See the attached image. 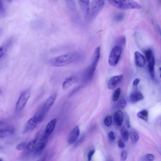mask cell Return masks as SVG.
Segmentation results:
<instances>
[{"label":"cell","instance_id":"obj_1","mask_svg":"<svg viewBox=\"0 0 161 161\" xmlns=\"http://www.w3.org/2000/svg\"><path fill=\"white\" fill-rule=\"evenodd\" d=\"M79 56L77 53H68L51 59L49 61V64L53 66H63L76 61L79 60Z\"/></svg>","mask_w":161,"mask_h":161},{"label":"cell","instance_id":"obj_2","mask_svg":"<svg viewBox=\"0 0 161 161\" xmlns=\"http://www.w3.org/2000/svg\"><path fill=\"white\" fill-rule=\"evenodd\" d=\"M100 48L99 47L97 48L95 50L92 62L84 74L83 80L85 83H89L93 79L94 73L100 60Z\"/></svg>","mask_w":161,"mask_h":161},{"label":"cell","instance_id":"obj_3","mask_svg":"<svg viewBox=\"0 0 161 161\" xmlns=\"http://www.w3.org/2000/svg\"><path fill=\"white\" fill-rule=\"evenodd\" d=\"M115 7L122 10L140 9L142 6L133 0H108Z\"/></svg>","mask_w":161,"mask_h":161},{"label":"cell","instance_id":"obj_4","mask_svg":"<svg viewBox=\"0 0 161 161\" xmlns=\"http://www.w3.org/2000/svg\"><path fill=\"white\" fill-rule=\"evenodd\" d=\"M105 4V0H92L86 17L89 22L92 21L96 17L104 8Z\"/></svg>","mask_w":161,"mask_h":161},{"label":"cell","instance_id":"obj_5","mask_svg":"<svg viewBox=\"0 0 161 161\" xmlns=\"http://www.w3.org/2000/svg\"><path fill=\"white\" fill-rule=\"evenodd\" d=\"M122 52V48L115 46L111 50L108 58V63L111 67L115 66L118 63Z\"/></svg>","mask_w":161,"mask_h":161},{"label":"cell","instance_id":"obj_6","mask_svg":"<svg viewBox=\"0 0 161 161\" xmlns=\"http://www.w3.org/2000/svg\"><path fill=\"white\" fill-rule=\"evenodd\" d=\"M30 91L27 90L23 92L20 96L17 103L15 110L19 112L23 109L26 106L30 97Z\"/></svg>","mask_w":161,"mask_h":161},{"label":"cell","instance_id":"obj_7","mask_svg":"<svg viewBox=\"0 0 161 161\" xmlns=\"http://www.w3.org/2000/svg\"><path fill=\"white\" fill-rule=\"evenodd\" d=\"M39 123L37 118L34 115L29 119L25 124L22 130V134H26L32 131Z\"/></svg>","mask_w":161,"mask_h":161},{"label":"cell","instance_id":"obj_8","mask_svg":"<svg viewBox=\"0 0 161 161\" xmlns=\"http://www.w3.org/2000/svg\"><path fill=\"white\" fill-rule=\"evenodd\" d=\"M56 93H53L47 100L45 103L42 105V109L46 115L54 104L57 97Z\"/></svg>","mask_w":161,"mask_h":161},{"label":"cell","instance_id":"obj_9","mask_svg":"<svg viewBox=\"0 0 161 161\" xmlns=\"http://www.w3.org/2000/svg\"><path fill=\"white\" fill-rule=\"evenodd\" d=\"M48 138L43 135L41 139L37 143L35 148L32 152L34 155H39L42 153L47 144Z\"/></svg>","mask_w":161,"mask_h":161},{"label":"cell","instance_id":"obj_10","mask_svg":"<svg viewBox=\"0 0 161 161\" xmlns=\"http://www.w3.org/2000/svg\"><path fill=\"white\" fill-rule=\"evenodd\" d=\"M80 133V129L78 126L74 128L68 135L67 140L68 143L70 145L75 143L79 137Z\"/></svg>","mask_w":161,"mask_h":161},{"label":"cell","instance_id":"obj_11","mask_svg":"<svg viewBox=\"0 0 161 161\" xmlns=\"http://www.w3.org/2000/svg\"><path fill=\"white\" fill-rule=\"evenodd\" d=\"M123 76L122 75L115 76L111 77L109 80L108 88L109 90L114 89L121 81Z\"/></svg>","mask_w":161,"mask_h":161},{"label":"cell","instance_id":"obj_12","mask_svg":"<svg viewBox=\"0 0 161 161\" xmlns=\"http://www.w3.org/2000/svg\"><path fill=\"white\" fill-rule=\"evenodd\" d=\"M57 122L56 118L51 120L48 124L45 131L43 136L49 138L54 130Z\"/></svg>","mask_w":161,"mask_h":161},{"label":"cell","instance_id":"obj_13","mask_svg":"<svg viewBox=\"0 0 161 161\" xmlns=\"http://www.w3.org/2000/svg\"><path fill=\"white\" fill-rule=\"evenodd\" d=\"M135 61L136 65L139 67H144L146 63V59L139 51H136L134 54Z\"/></svg>","mask_w":161,"mask_h":161},{"label":"cell","instance_id":"obj_14","mask_svg":"<svg viewBox=\"0 0 161 161\" xmlns=\"http://www.w3.org/2000/svg\"><path fill=\"white\" fill-rule=\"evenodd\" d=\"M76 81V78L74 76L70 77L66 79L62 84V89L63 90H66L71 87Z\"/></svg>","mask_w":161,"mask_h":161},{"label":"cell","instance_id":"obj_15","mask_svg":"<svg viewBox=\"0 0 161 161\" xmlns=\"http://www.w3.org/2000/svg\"><path fill=\"white\" fill-rule=\"evenodd\" d=\"M124 114L123 111L118 110L115 113L114 116V121L117 125H121L123 122Z\"/></svg>","mask_w":161,"mask_h":161},{"label":"cell","instance_id":"obj_16","mask_svg":"<svg viewBox=\"0 0 161 161\" xmlns=\"http://www.w3.org/2000/svg\"><path fill=\"white\" fill-rule=\"evenodd\" d=\"M144 96L139 91H135L132 93L130 97V100L132 103H135L142 100Z\"/></svg>","mask_w":161,"mask_h":161},{"label":"cell","instance_id":"obj_17","mask_svg":"<svg viewBox=\"0 0 161 161\" xmlns=\"http://www.w3.org/2000/svg\"><path fill=\"white\" fill-rule=\"evenodd\" d=\"M14 130L12 129H1L0 130V138L4 139L10 137L14 134Z\"/></svg>","mask_w":161,"mask_h":161},{"label":"cell","instance_id":"obj_18","mask_svg":"<svg viewBox=\"0 0 161 161\" xmlns=\"http://www.w3.org/2000/svg\"><path fill=\"white\" fill-rule=\"evenodd\" d=\"M148 65V70L150 76L154 79L155 76L154 66L155 65V61L154 57L149 62Z\"/></svg>","mask_w":161,"mask_h":161},{"label":"cell","instance_id":"obj_19","mask_svg":"<svg viewBox=\"0 0 161 161\" xmlns=\"http://www.w3.org/2000/svg\"><path fill=\"white\" fill-rule=\"evenodd\" d=\"M78 1L86 17L89 8L90 0H78Z\"/></svg>","mask_w":161,"mask_h":161},{"label":"cell","instance_id":"obj_20","mask_svg":"<svg viewBox=\"0 0 161 161\" xmlns=\"http://www.w3.org/2000/svg\"><path fill=\"white\" fill-rule=\"evenodd\" d=\"M66 1L70 11L74 16H76L77 13L75 0H66Z\"/></svg>","mask_w":161,"mask_h":161},{"label":"cell","instance_id":"obj_21","mask_svg":"<svg viewBox=\"0 0 161 161\" xmlns=\"http://www.w3.org/2000/svg\"><path fill=\"white\" fill-rule=\"evenodd\" d=\"M11 40H9L4 45H2L0 47V58L1 59L5 55L7 49L11 43Z\"/></svg>","mask_w":161,"mask_h":161},{"label":"cell","instance_id":"obj_22","mask_svg":"<svg viewBox=\"0 0 161 161\" xmlns=\"http://www.w3.org/2000/svg\"><path fill=\"white\" fill-rule=\"evenodd\" d=\"M37 136L28 144L27 149L28 151L33 152L34 150L37 143Z\"/></svg>","mask_w":161,"mask_h":161},{"label":"cell","instance_id":"obj_23","mask_svg":"<svg viewBox=\"0 0 161 161\" xmlns=\"http://www.w3.org/2000/svg\"><path fill=\"white\" fill-rule=\"evenodd\" d=\"M116 46H118L121 48L124 47L126 44V39L124 36H122L119 37L116 40Z\"/></svg>","mask_w":161,"mask_h":161},{"label":"cell","instance_id":"obj_24","mask_svg":"<svg viewBox=\"0 0 161 161\" xmlns=\"http://www.w3.org/2000/svg\"><path fill=\"white\" fill-rule=\"evenodd\" d=\"M125 15L123 12H119L115 13L113 17V20L116 22L122 21L125 18Z\"/></svg>","mask_w":161,"mask_h":161},{"label":"cell","instance_id":"obj_25","mask_svg":"<svg viewBox=\"0 0 161 161\" xmlns=\"http://www.w3.org/2000/svg\"><path fill=\"white\" fill-rule=\"evenodd\" d=\"M137 116L140 119L147 121L149 116L148 112L146 110H142L138 113Z\"/></svg>","mask_w":161,"mask_h":161},{"label":"cell","instance_id":"obj_26","mask_svg":"<svg viewBox=\"0 0 161 161\" xmlns=\"http://www.w3.org/2000/svg\"><path fill=\"white\" fill-rule=\"evenodd\" d=\"M121 133L124 139L126 141H128L129 138V133L128 130L125 127H123L121 129Z\"/></svg>","mask_w":161,"mask_h":161},{"label":"cell","instance_id":"obj_27","mask_svg":"<svg viewBox=\"0 0 161 161\" xmlns=\"http://www.w3.org/2000/svg\"><path fill=\"white\" fill-rule=\"evenodd\" d=\"M0 17H5L6 15V11L4 7L3 0H0Z\"/></svg>","mask_w":161,"mask_h":161},{"label":"cell","instance_id":"obj_28","mask_svg":"<svg viewBox=\"0 0 161 161\" xmlns=\"http://www.w3.org/2000/svg\"><path fill=\"white\" fill-rule=\"evenodd\" d=\"M130 137L132 142L133 143H136L139 139V136L137 132L135 131H132L130 134Z\"/></svg>","mask_w":161,"mask_h":161},{"label":"cell","instance_id":"obj_29","mask_svg":"<svg viewBox=\"0 0 161 161\" xmlns=\"http://www.w3.org/2000/svg\"><path fill=\"white\" fill-rule=\"evenodd\" d=\"M145 55L147 61L149 62L154 57L153 51L150 49H148L145 51Z\"/></svg>","mask_w":161,"mask_h":161},{"label":"cell","instance_id":"obj_30","mask_svg":"<svg viewBox=\"0 0 161 161\" xmlns=\"http://www.w3.org/2000/svg\"><path fill=\"white\" fill-rule=\"evenodd\" d=\"M121 92V90L120 88L116 89L113 95L112 100L113 101L116 102L119 99Z\"/></svg>","mask_w":161,"mask_h":161},{"label":"cell","instance_id":"obj_31","mask_svg":"<svg viewBox=\"0 0 161 161\" xmlns=\"http://www.w3.org/2000/svg\"><path fill=\"white\" fill-rule=\"evenodd\" d=\"M127 105L126 100L124 99L120 100L117 104V106L119 108L124 109Z\"/></svg>","mask_w":161,"mask_h":161},{"label":"cell","instance_id":"obj_32","mask_svg":"<svg viewBox=\"0 0 161 161\" xmlns=\"http://www.w3.org/2000/svg\"><path fill=\"white\" fill-rule=\"evenodd\" d=\"M28 144L23 142L19 144L16 147V149L18 150H22L27 149Z\"/></svg>","mask_w":161,"mask_h":161},{"label":"cell","instance_id":"obj_33","mask_svg":"<svg viewBox=\"0 0 161 161\" xmlns=\"http://www.w3.org/2000/svg\"><path fill=\"white\" fill-rule=\"evenodd\" d=\"M112 122V117L110 115L107 116L104 120V124L107 126L109 127L111 124Z\"/></svg>","mask_w":161,"mask_h":161},{"label":"cell","instance_id":"obj_34","mask_svg":"<svg viewBox=\"0 0 161 161\" xmlns=\"http://www.w3.org/2000/svg\"><path fill=\"white\" fill-rule=\"evenodd\" d=\"M53 152L52 151L50 150L47 152L46 154H45L44 156L41 158V159L39 160H45L46 159H50L53 156Z\"/></svg>","mask_w":161,"mask_h":161},{"label":"cell","instance_id":"obj_35","mask_svg":"<svg viewBox=\"0 0 161 161\" xmlns=\"http://www.w3.org/2000/svg\"><path fill=\"white\" fill-rule=\"evenodd\" d=\"M85 138V134L82 135L81 137H80L78 140H77L75 143L74 146L75 147H77L81 144L84 141Z\"/></svg>","mask_w":161,"mask_h":161},{"label":"cell","instance_id":"obj_36","mask_svg":"<svg viewBox=\"0 0 161 161\" xmlns=\"http://www.w3.org/2000/svg\"><path fill=\"white\" fill-rule=\"evenodd\" d=\"M128 152L126 150H123L121 153V159L122 160H125L127 158Z\"/></svg>","mask_w":161,"mask_h":161},{"label":"cell","instance_id":"obj_37","mask_svg":"<svg viewBox=\"0 0 161 161\" xmlns=\"http://www.w3.org/2000/svg\"><path fill=\"white\" fill-rule=\"evenodd\" d=\"M108 137L109 140L111 142H113L115 139V136L113 132H110L108 134Z\"/></svg>","mask_w":161,"mask_h":161},{"label":"cell","instance_id":"obj_38","mask_svg":"<svg viewBox=\"0 0 161 161\" xmlns=\"http://www.w3.org/2000/svg\"><path fill=\"white\" fill-rule=\"evenodd\" d=\"M95 150L94 149L90 150L88 154V161H90L92 159L93 155L95 153Z\"/></svg>","mask_w":161,"mask_h":161},{"label":"cell","instance_id":"obj_39","mask_svg":"<svg viewBox=\"0 0 161 161\" xmlns=\"http://www.w3.org/2000/svg\"><path fill=\"white\" fill-rule=\"evenodd\" d=\"M145 159L147 161H153L155 157L154 155L151 154H148L145 156Z\"/></svg>","mask_w":161,"mask_h":161},{"label":"cell","instance_id":"obj_40","mask_svg":"<svg viewBox=\"0 0 161 161\" xmlns=\"http://www.w3.org/2000/svg\"><path fill=\"white\" fill-rule=\"evenodd\" d=\"M118 144L119 147L123 148L125 147V144L124 142L121 139H120L118 142Z\"/></svg>","mask_w":161,"mask_h":161},{"label":"cell","instance_id":"obj_41","mask_svg":"<svg viewBox=\"0 0 161 161\" xmlns=\"http://www.w3.org/2000/svg\"><path fill=\"white\" fill-rule=\"evenodd\" d=\"M140 82V79L139 78H136L134 80L133 83L134 86H137Z\"/></svg>","mask_w":161,"mask_h":161},{"label":"cell","instance_id":"obj_42","mask_svg":"<svg viewBox=\"0 0 161 161\" xmlns=\"http://www.w3.org/2000/svg\"><path fill=\"white\" fill-rule=\"evenodd\" d=\"M156 26L157 30L161 37V29L159 25H157Z\"/></svg>","mask_w":161,"mask_h":161},{"label":"cell","instance_id":"obj_43","mask_svg":"<svg viewBox=\"0 0 161 161\" xmlns=\"http://www.w3.org/2000/svg\"><path fill=\"white\" fill-rule=\"evenodd\" d=\"M126 124L128 128H130V124L129 120H127L126 122Z\"/></svg>","mask_w":161,"mask_h":161},{"label":"cell","instance_id":"obj_44","mask_svg":"<svg viewBox=\"0 0 161 161\" xmlns=\"http://www.w3.org/2000/svg\"><path fill=\"white\" fill-rule=\"evenodd\" d=\"M7 1L9 2H11L13 1V0H7Z\"/></svg>","mask_w":161,"mask_h":161},{"label":"cell","instance_id":"obj_45","mask_svg":"<svg viewBox=\"0 0 161 161\" xmlns=\"http://www.w3.org/2000/svg\"><path fill=\"white\" fill-rule=\"evenodd\" d=\"M159 70L160 71V77L161 78V67L159 68Z\"/></svg>","mask_w":161,"mask_h":161}]
</instances>
